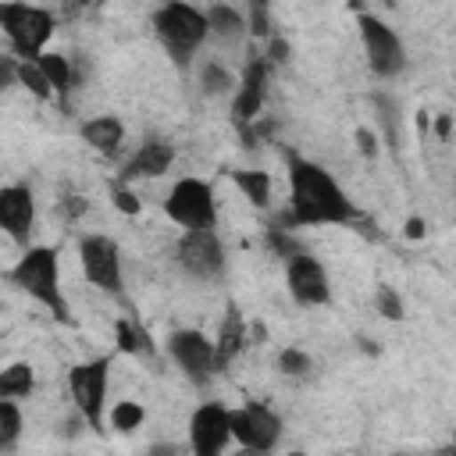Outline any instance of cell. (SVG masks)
I'll return each instance as SVG.
<instances>
[{
  "instance_id": "obj_33",
  "label": "cell",
  "mask_w": 456,
  "mask_h": 456,
  "mask_svg": "<svg viewBox=\"0 0 456 456\" xmlns=\"http://www.w3.org/2000/svg\"><path fill=\"white\" fill-rule=\"evenodd\" d=\"M356 146H360L363 157H378V139H374L370 128H356Z\"/></svg>"
},
{
  "instance_id": "obj_30",
  "label": "cell",
  "mask_w": 456,
  "mask_h": 456,
  "mask_svg": "<svg viewBox=\"0 0 456 456\" xmlns=\"http://www.w3.org/2000/svg\"><path fill=\"white\" fill-rule=\"evenodd\" d=\"M278 367H281L285 374L299 378V374L314 370V360H310V356H306L303 349H281V356H278Z\"/></svg>"
},
{
  "instance_id": "obj_9",
  "label": "cell",
  "mask_w": 456,
  "mask_h": 456,
  "mask_svg": "<svg viewBox=\"0 0 456 456\" xmlns=\"http://www.w3.org/2000/svg\"><path fill=\"white\" fill-rule=\"evenodd\" d=\"M167 353L171 360L178 363V370L192 381V385H207L217 370V349H214V338H207L203 331L196 328H182L167 338Z\"/></svg>"
},
{
  "instance_id": "obj_36",
  "label": "cell",
  "mask_w": 456,
  "mask_h": 456,
  "mask_svg": "<svg viewBox=\"0 0 456 456\" xmlns=\"http://www.w3.org/2000/svg\"><path fill=\"white\" fill-rule=\"evenodd\" d=\"M271 53H274V61H289V43L285 39H271Z\"/></svg>"
},
{
  "instance_id": "obj_13",
  "label": "cell",
  "mask_w": 456,
  "mask_h": 456,
  "mask_svg": "<svg viewBox=\"0 0 456 456\" xmlns=\"http://www.w3.org/2000/svg\"><path fill=\"white\" fill-rule=\"evenodd\" d=\"M285 281H289V292L296 303L303 306H324L331 299V281H328V271L321 260H314L310 253L296 256L292 264H285Z\"/></svg>"
},
{
  "instance_id": "obj_17",
  "label": "cell",
  "mask_w": 456,
  "mask_h": 456,
  "mask_svg": "<svg viewBox=\"0 0 456 456\" xmlns=\"http://www.w3.org/2000/svg\"><path fill=\"white\" fill-rule=\"evenodd\" d=\"M82 139H86V146H93L96 153L114 157V153L121 150V142H125V125H121L114 114H100V118H89V121L82 125Z\"/></svg>"
},
{
  "instance_id": "obj_3",
  "label": "cell",
  "mask_w": 456,
  "mask_h": 456,
  "mask_svg": "<svg viewBox=\"0 0 456 456\" xmlns=\"http://www.w3.org/2000/svg\"><path fill=\"white\" fill-rule=\"evenodd\" d=\"M150 21H153V32H157L164 53H167L182 71L192 64L196 50H200V46L207 43V36H210L207 11L192 7V4H178V0L157 7Z\"/></svg>"
},
{
  "instance_id": "obj_20",
  "label": "cell",
  "mask_w": 456,
  "mask_h": 456,
  "mask_svg": "<svg viewBox=\"0 0 456 456\" xmlns=\"http://www.w3.org/2000/svg\"><path fill=\"white\" fill-rule=\"evenodd\" d=\"M36 388V370L32 363H11L0 374V399H28Z\"/></svg>"
},
{
  "instance_id": "obj_37",
  "label": "cell",
  "mask_w": 456,
  "mask_h": 456,
  "mask_svg": "<svg viewBox=\"0 0 456 456\" xmlns=\"http://www.w3.org/2000/svg\"><path fill=\"white\" fill-rule=\"evenodd\" d=\"M424 235V221L420 217H410L406 221V239H420Z\"/></svg>"
},
{
  "instance_id": "obj_19",
  "label": "cell",
  "mask_w": 456,
  "mask_h": 456,
  "mask_svg": "<svg viewBox=\"0 0 456 456\" xmlns=\"http://www.w3.org/2000/svg\"><path fill=\"white\" fill-rule=\"evenodd\" d=\"M232 182H235V189H239L253 207H267V203H271V175H267V171L239 167V171H232Z\"/></svg>"
},
{
  "instance_id": "obj_25",
  "label": "cell",
  "mask_w": 456,
  "mask_h": 456,
  "mask_svg": "<svg viewBox=\"0 0 456 456\" xmlns=\"http://www.w3.org/2000/svg\"><path fill=\"white\" fill-rule=\"evenodd\" d=\"M21 435V410H18V399H0V449H14Z\"/></svg>"
},
{
  "instance_id": "obj_38",
  "label": "cell",
  "mask_w": 456,
  "mask_h": 456,
  "mask_svg": "<svg viewBox=\"0 0 456 456\" xmlns=\"http://www.w3.org/2000/svg\"><path fill=\"white\" fill-rule=\"evenodd\" d=\"M438 135H449V118H438Z\"/></svg>"
},
{
  "instance_id": "obj_22",
  "label": "cell",
  "mask_w": 456,
  "mask_h": 456,
  "mask_svg": "<svg viewBox=\"0 0 456 456\" xmlns=\"http://www.w3.org/2000/svg\"><path fill=\"white\" fill-rule=\"evenodd\" d=\"M36 64H39V71L46 75V82H50V89H53L57 96H64V93L71 89V64H68V57H64V53L46 50Z\"/></svg>"
},
{
  "instance_id": "obj_15",
  "label": "cell",
  "mask_w": 456,
  "mask_h": 456,
  "mask_svg": "<svg viewBox=\"0 0 456 456\" xmlns=\"http://www.w3.org/2000/svg\"><path fill=\"white\" fill-rule=\"evenodd\" d=\"M264 93H267V64L264 61H249L242 78H239V89H235V100H232V118L239 128H246L249 121H256L260 107H264Z\"/></svg>"
},
{
  "instance_id": "obj_12",
  "label": "cell",
  "mask_w": 456,
  "mask_h": 456,
  "mask_svg": "<svg viewBox=\"0 0 456 456\" xmlns=\"http://www.w3.org/2000/svg\"><path fill=\"white\" fill-rule=\"evenodd\" d=\"M175 256H178L182 271H189L192 278H217L224 271V249H221L214 228L185 232L175 246Z\"/></svg>"
},
{
  "instance_id": "obj_4",
  "label": "cell",
  "mask_w": 456,
  "mask_h": 456,
  "mask_svg": "<svg viewBox=\"0 0 456 456\" xmlns=\"http://www.w3.org/2000/svg\"><path fill=\"white\" fill-rule=\"evenodd\" d=\"M0 28L18 61H39L53 36V14L36 4H0Z\"/></svg>"
},
{
  "instance_id": "obj_21",
  "label": "cell",
  "mask_w": 456,
  "mask_h": 456,
  "mask_svg": "<svg viewBox=\"0 0 456 456\" xmlns=\"http://www.w3.org/2000/svg\"><path fill=\"white\" fill-rule=\"evenodd\" d=\"M207 25L217 39H239L246 21H242V11L239 7H228V4H214L207 7Z\"/></svg>"
},
{
  "instance_id": "obj_26",
  "label": "cell",
  "mask_w": 456,
  "mask_h": 456,
  "mask_svg": "<svg viewBox=\"0 0 456 456\" xmlns=\"http://www.w3.org/2000/svg\"><path fill=\"white\" fill-rule=\"evenodd\" d=\"M142 420H146V410H142L139 403H132V399H121V403H114V410H110V428L121 431V435L142 428Z\"/></svg>"
},
{
  "instance_id": "obj_34",
  "label": "cell",
  "mask_w": 456,
  "mask_h": 456,
  "mask_svg": "<svg viewBox=\"0 0 456 456\" xmlns=\"http://www.w3.org/2000/svg\"><path fill=\"white\" fill-rule=\"evenodd\" d=\"M249 21H253V32L256 36H267V7L264 4H253L249 7Z\"/></svg>"
},
{
  "instance_id": "obj_31",
  "label": "cell",
  "mask_w": 456,
  "mask_h": 456,
  "mask_svg": "<svg viewBox=\"0 0 456 456\" xmlns=\"http://www.w3.org/2000/svg\"><path fill=\"white\" fill-rule=\"evenodd\" d=\"M374 303H378V314H381V317H388V321H399V317H403V299H399L395 289L381 285L378 296H374Z\"/></svg>"
},
{
  "instance_id": "obj_35",
  "label": "cell",
  "mask_w": 456,
  "mask_h": 456,
  "mask_svg": "<svg viewBox=\"0 0 456 456\" xmlns=\"http://www.w3.org/2000/svg\"><path fill=\"white\" fill-rule=\"evenodd\" d=\"M146 456H182V445L178 442H153L146 449Z\"/></svg>"
},
{
  "instance_id": "obj_14",
  "label": "cell",
  "mask_w": 456,
  "mask_h": 456,
  "mask_svg": "<svg viewBox=\"0 0 456 456\" xmlns=\"http://www.w3.org/2000/svg\"><path fill=\"white\" fill-rule=\"evenodd\" d=\"M32 224H36V196L28 185L14 182V185H4L0 189V228L18 242L25 246L28 235H32ZM28 249V246H25Z\"/></svg>"
},
{
  "instance_id": "obj_18",
  "label": "cell",
  "mask_w": 456,
  "mask_h": 456,
  "mask_svg": "<svg viewBox=\"0 0 456 456\" xmlns=\"http://www.w3.org/2000/svg\"><path fill=\"white\" fill-rule=\"evenodd\" d=\"M242 346H246V324H242L239 310L232 306V310H228V317L221 321L217 338H214V349H217V370H221V367H228V360H235Z\"/></svg>"
},
{
  "instance_id": "obj_1",
  "label": "cell",
  "mask_w": 456,
  "mask_h": 456,
  "mask_svg": "<svg viewBox=\"0 0 456 456\" xmlns=\"http://www.w3.org/2000/svg\"><path fill=\"white\" fill-rule=\"evenodd\" d=\"M289 221L292 224H349L356 217L353 200L321 164L289 153Z\"/></svg>"
},
{
  "instance_id": "obj_8",
  "label": "cell",
  "mask_w": 456,
  "mask_h": 456,
  "mask_svg": "<svg viewBox=\"0 0 456 456\" xmlns=\"http://www.w3.org/2000/svg\"><path fill=\"white\" fill-rule=\"evenodd\" d=\"M78 260H82V271L89 278V285H96L100 292L107 296H121V249L114 239L107 235H82L78 239Z\"/></svg>"
},
{
  "instance_id": "obj_32",
  "label": "cell",
  "mask_w": 456,
  "mask_h": 456,
  "mask_svg": "<svg viewBox=\"0 0 456 456\" xmlns=\"http://www.w3.org/2000/svg\"><path fill=\"white\" fill-rule=\"evenodd\" d=\"M114 207L121 210V214H139V200H135V192L128 189V185H114Z\"/></svg>"
},
{
  "instance_id": "obj_10",
  "label": "cell",
  "mask_w": 456,
  "mask_h": 456,
  "mask_svg": "<svg viewBox=\"0 0 456 456\" xmlns=\"http://www.w3.org/2000/svg\"><path fill=\"white\" fill-rule=\"evenodd\" d=\"M232 438L249 452H271L281 438V420L264 403H246L232 410Z\"/></svg>"
},
{
  "instance_id": "obj_11",
  "label": "cell",
  "mask_w": 456,
  "mask_h": 456,
  "mask_svg": "<svg viewBox=\"0 0 456 456\" xmlns=\"http://www.w3.org/2000/svg\"><path fill=\"white\" fill-rule=\"evenodd\" d=\"M232 442V410L221 403H203L189 417V449L192 456H221Z\"/></svg>"
},
{
  "instance_id": "obj_6",
  "label": "cell",
  "mask_w": 456,
  "mask_h": 456,
  "mask_svg": "<svg viewBox=\"0 0 456 456\" xmlns=\"http://www.w3.org/2000/svg\"><path fill=\"white\" fill-rule=\"evenodd\" d=\"M164 214L182 224L185 232H200V228H214L217 224V200L210 182L203 178H178L164 200Z\"/></svg>"
},
{
  "instance_id": "obj_16",
  "label": "cell",
  "mask_w": 456,
  "mask_h": 456,
  "mask_svg": "<svg viewBox=\"0 0 456 456\" xmlns=\"http://www.w3.org/2000/svg\"><path fill=\"white\" fill-rule=\"evenodd\" d=\"M171 160H175V146H171V142H164V139H146V142L132 153V160L125 164L121 185H128V182H135V178H160V175L171 167Z\"/></svg>"
},
{
  "instance_id": "obj_28",
  "label": "cell",
  "mask_w": 456,
  "mask_h": 456,
  "mask_svg": "<svg viewBox=\"0 0 456 456\" xmlns=\"http://www.w3.org/2000/svg\"><path fill=\"white\" fill-rule=\"evenodd\" d=\"M370 100H374V107L381 110V125H385L388 142L399 146V100H392V96H385V93H374Z\"/></svg>"
},
{
  "instance_id": "obj_27",
  "label": "cell",
  "mask_w": 456,
  "mask_h": 456,
  "mask_svg": "<svg viewBox=\"0 0 456 456\" xmlns=\"http://www.w3.org/2000/svg\"><path fill=\"white\" fill-rule=\"evenodd\" d=\"M18 86H25L36 100H50V96H53V89H50V82H46V75L39 71L36 61H18Z\"/></svg>"
},
{
  "instance_id": "obj_2",
  "label": "cell",
  "mask_w": 456,
  "mask_h": 456,
  "mask_svg": "<svg viewBox=\"0 0 456 456\" xmlns=\"http://www.w3.org/2000/svg\"><path fill=\"white\" fill-rule=\"evenodd\" d=\"M7 278L36 303H43L57 321L71 324V306L61 292V271H57V253L50 246H28L18 264L7 271Z\"/></svg>"
},
{
  "instance_id": "obj_24",
  "label": "cell",
  "mask_w": 456,
  "mask_h": 456,
  "mask_svg": "<svg viewBox=\"0 0 456 456\" xmlns=\"http://www.w3.org/2000/svg\"><path fill=\"white\" fill-rule=\"evenodd\" d=\"M114 342H118L121 353H153L150 335H146L139 324H132L128 317H121V321L114 324Z\"/></svg>"
},
{
  "instance_id": "obj_5",
  "label": "cell",
  "mask_w": 456,
  "mask_h": 456,
  "mask_svg": "<svg viewBox=\"0 0 456 456\" xmlns=\"http://www.w3.org/2000/svg\"><path fill=\"white\" fill-rule=\"evenodd\" d=\"M107 381H110V360L96 356V360H82L68 370V392L75 399V410L82 413V420L103 435V413H107Z\"/></svg>"
},
{
  "instance_id": "obj_39",
  "label": "cell",
  "mask_w": 456,
  "mask_h": 456,
  "mask_svg": "<svg viewBox=\"0 0 456 456\" xmlns=\"http://www.w3.org/2000/svg\"><path fill=\"white\" fill-rule=\"evenodd\" d=\"M395 456H403V452H395Z\"/></svg>"
},
{
  "instance_id": "obj_7",
  "label": "cell",
  "mask_w": 456,
  "mask_h": 456,
  "mask_svg": "<svg viewBox=\"0 0 456 456\" xmlns=\"http://www.w3.org/2000/svg\"><path fill=\"white\" fill-rule=\"evenodd\" d=\"M356 28H360V43H363L370 71L381 75V78H395L406 68V46H403L399 32L388 21H381L378 14H370V11L356 14Z\"/></svg>"
},
{
  "instance_id": "obj_29",
  "label": "cell",
  "mask_w": 456,
  "mask_h": 456,
  "mask_svg": "<svg viewBox=\"0 0 456 456\" xmlns=\"http://www.w3.org/2000/svg\"><path fill=\"white\" fill-rule=\"evenodd\" d=\"M267 246H271V249H274V256H281L285 264H292L296 256H303V253H306V249H303V246H299L285 228H278V224H274V228H267Z\"/></svg>"
},
{
  "instance_id": "obj_23",
  "label": "cell",
  "mask_w": 456,
  "mask_h": 456,
  "mask_svg": "<svg viewBox=\"0 0 456 456\" xmlns=\"http://www.w3.org/2000/svg\"><path fill=\"white\" fill-rule=\"evenodd\" d=\"M200 89H203L207 96H224V93H232V89H239V86H235V75H232L221 61H207V64L200 68Z\"/></svg>"
}]
</instances>
